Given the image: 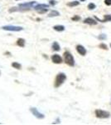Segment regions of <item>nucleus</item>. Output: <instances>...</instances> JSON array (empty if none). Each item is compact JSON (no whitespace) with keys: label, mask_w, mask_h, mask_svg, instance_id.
<instances>
[{"label":"nucleus","mask_w":111,"mask_h":125,"mask_svg":"<svg viewBox=\"0 0 111 125\" xmlns=\"http://www.w3.org/2000/svg\"><path fill=\"white\" fill-rule=\"evenodd\" d=\"M53 29L56 30V31H58V32H62L65 30V27L62 25H56V26H54Z\"/></svg>","instance_id":"f8f14e48"},{"label":"nucleus","mask_w":111,"mask_h":125,"mask_svg":"<svg viewBox=\"0 0 111 125\" xmlns=\"http://www.w3.org/2000/svg\"><path fill=\"white\" fill-rule=\"evenodd\" d=\"M12 66H13V68H17V69H21V64L18 63V62H13Z\"/></svg>","instance_id":"dca6fc26"},{"label":"nucleus","mask_w":111,"mask_h":125,"mask_svg":"<svg viewBox=\"0 0 111 125\" xmlns=\"http://www.w3.org/2000/svg\"><path fill=\"white\" fill-rule=\"evenodd\" d=\"M50 3H51V5H54V4H56V1H54V0H51V1H50Z\"/></svg>","instance_id":"5701e85b"},{"label":"nucleus","mask_w":111,"mask_h":125,"mask_svg":"<svg viewBox=\"0 0 111 125\" xmlns=\"http://www.w3.org/2000/svg\"><path fill=\"white\" fill-rule=\"evenodd\" d=\"M31 112L33 113V114L34 116H36L38 118H44V114H41V113H40L39 111L37 109V108H31Z\"/></svg>","instance_id":"423d86ee"},{"label":"nucleus","mask_w":111,"mask_h":125,"mask_svg":"<svg viewBox=\"0 0 111 125\" xmlns=\"http://www.w3.org/2000/svg\"><path fill=\"white\" fill-rule=\"evenodd\" d=\"M17 44L18 46H20V47H23V46L25 45V40L23 39H19L18 40H17Z\"/></svg>","instance_id":"ddd939ff"},{"label":"nucleus","mask_w":111,"mask_h":125,"mask_svg":"<svg viewBox=\"0 0 111 125\" xmlns=\"http://www.w3.org/2000/svg\"><path fill=\"white\" fill-rule=\"evenodd\" d=\"M3 30H7V31H13V32H18L22 31L23 29V27H19V26H13V25H7L3 26L2 28Z\"/></svg>","instance_id":"20e7f679"},{"label":"nucleus","mask_w":111,"mask_h":125,"mask_svg":"<svg viewBox=\"0 0 111 125\" xmlns=\"http://www.w3.org/2000/svg\"><path fill=\"white\" fill-rule=\"evenodd\" d=\"M80 4V2L78 1H73V2H70V3H68L67 5L70 6V7H75V6H77Z\"/></svg>","instance_id":"4468645a"},{"label":"nucleus","mask_w":111,"mask_h":125,"mask_svg":"<svg viewBox=\"0 0 111 125\" xmlns=\"http://www.w3.org/2000/svg\"><path fill=\"white\" fill-rule=\"evenodd\" d=\"M107 21H111V15H104V19L102 22H107Z\"/></svg>","instance_id":"f3484780"},{"label":"nucleus","mask_w":111,"mask_h":125,"mask_svg":"<svg viewBox=\"0 0 111 125\" xmlns=\"http://www.w3.org/2000/svg\"><path fill=\"white\" fill-rule=\"evenodd\" d=\"M80 18L79 16H76V17H73L72 18V20H80Z\"/></svg>","instance_id":"4be33fe9"},{"label":"nucleus","mask_w":111,"mask_h":125,"mask_svg":"<svg viewBox=\"0 0 111 125\" xmlns=\"http://www.w3.org/2000/svg\"><path fill=\"white\" fill-rule=\"evenodd\" d=\"M110 47H111V43H110Z\"/></svg>","instance_id":"393cba45"},{"label":"nucleus","mask_w":111,"mask_h":125,"mask_svg":"<svg viewBox=\"0 0 111 125\" xmlns=\"http://www.w3.org/2000/svg\"><path fill=\"white\" fill-rule=\"evenodd\" d=\"M100 48H103V49H105V50L108 49V48H107V46L105 45V44H104V43H101V44H100Z\"/></svg>","instance_id":"6ab92c4d"},{"label":"nucleus","mask_w":111,"mask_h":125,"mask_svg":"<svg viewBox=\"0 0 111 125\" xmlns=\"http://www.w3.org/2000/svg\"><path fill=\"white\" fill-rule=\"evenodd\" d=\"M37 4V2L33 1V2H30V3H23V4H20L19 7L22 8L23 9H28L34 8Z\"/></svg>","instance_id":"39448f33"},{"label":"nucleus","mask_w":111,"mask_h":125,"mask_svg":"<svg viewBox=\"0 0 111 125\" xmlns=\"http://www.w3.org/2000/svg\"><path fill=\"white\" fill-rule=\"evenodd\" d=\"M104 3L108 6H110L111 5V0H104Z\"/></svg>","instance_id":"412c9836"},{"label":"nucleus","mask_w":111,"mask_h":125,"mask_svg":"<svg viewBox=\"0 0 111 125\" xmlns=\"http://www.w3.org/2000/svg\"><path fill=\"white\" fill-rule=\"evenodd\" d=\"M51 48H52V49H53L54 51H59V50L60 49V45H59V43H58L57 42H54L53 44H52V46H51Z\"/></svg>","instance_id":"9b49d317"},{"label":"nucleus","mask_w":111,"mask_h":125,"mask_svg":"<svg viewBox=\"0 0 111 125\" xmlns=\"http://www.w3.org/2000/svg\"><path fill=\"white\" fill-rule=\"evenodd\" d=\"M88 9H95V4L94 3H89V5H88Z\"/></svg>","instance_id":"a211bd4d"},{"label":"nucleus","mask_w":111,"mask_h":125,"mask_svg":"<svg viewBox=\"0 0 111 125\" xmlns=\"http://www.w3.org/2000/svg\"><path fill=\"white\" fill-rule=\"evenodd\" d=\"M60 13H58L57 11H55V10H53V11H51V13H49V17H55V16H59Z\"/></svg>","instance_id":"2eb2a0df"},{"label":"nucleus","mask_w":111,"mask_h":125,"mask_svg":"<svg viewBox=\"0 0 111 125\" xmlns=\"http://www.w3.org/2000/svg\"><path fill=\"white\" fill-rule=\"evenodd\" d=\"M99 39H106L105 34H100V35L99 36Z\"/></svg>","instance_id":"aec40b11"},{"label":"nucleus","mask_w":111,"mask_h":125,"mask_svg":"<svg viewBox=\"0 0 111 125\" xmlns=\"http://www.w3.org/2000/svg\"><path fill=\"white\" fill-rule=\"evenodd\" d=\"M64 59L66 64L69 66H74L75 65V59L72 56V54L69 52H65L64 53Z\"/></svg>","instance_id":"f257e3e1"},{"label":"nucleus","mask_w":111,"mask_h":125,"mask_svg":"<svg viewBox=\"0 0 111 125\" xmlns=\"http://www.w3.org/2000/svg\"><path fill=\"white\" fill-rule=\"evenodd\" d=\"M51 60L54 63H61L62 62V58L58 54H54L51 57Z\"/></svg>","instance_id":"0eeeda50"},{"label":"nucleus","mask_w":111,"mask_h":125,"mask_svg":"<svg viewBox=\"0 0 111 125\" xmlns=\"http://www.w3.org/2000/svg\"><path fill=\"white\" fill-rule=\"evenodd\" d=\"M80 1H82V2H83V1H85V0H80Z\"/></svg>","instance_id":"b1692460"},{"label":"nucleus","mask_w":111,"mask_h":125,"mask_svg":"<svg viewBox=\"0 0 111 125\" xmlns=\"http://www.w3.org/2000/svg\"><path fill=\"white\" fill-rule=\"evenodd\" d=\"M84 23L86 24H90V25H95V24H97V22L93 19H91V18H87V19H85L84 20Z\"/></svg>","instance_id":"9d476101"},{"label":"nucleus","mask_w":111,"mask_h":125,"mask_svg":"<svg viewBox=\"0 0 111 125\" xmlns=\"http://www.w3.org/2000/svg\"><path fill=\"white\" fill-rule=\"evenodd\" d=\"M49 8V5L45 4V3H37V5L34 7V9L37 10H42V9H46Z\"/></svg>","instance_id":"1a4fd4ad"},{"label":"nucleus","mask_w":111,"mask_h":125,"mask_svg":"<svg viewBox=\"0 0 111 125\" xmlns=\"http://www.w3.org/2000/svg\"><path fill=\"white\" fill-rule=\"evenodd\" d=\"M66 78V76L65 73H59L57 76L56 77V79H55V87L56 88H58V87H60L62 83H63L64 82H65Z\"/></svg>","instance_id":"f03ea898"},{"label":"nucleus","mask_w":111,"mask_h":125,"mask_svg":"<svg viewBox=\"0 0 111 125\" xmlns=\"http://www.w3.org/2000/svg\"><path fill=\"white\" fill-rule=\"evenodd\" d=\"M76 50H77V52L80 54V55H83V56L85 55L86 49L82 45H77V46H76Z\"/></svg>","instance_id":"6e6552de"},{"label":"nucleus","mask_w":111,"mask_h":125,"mask_svg":"<svg viewBox=\"0 0 111 125\" xmlns=\"http://www.w3.org/2000/svg\"><path fill=\"white\" fill-rule=\"evenodd\" d=\"M95 115L97 118H107L110 116V114L109 112H107V111L97 109V110H95Z\"/></svg>","instance_id":"7ed1b4c3"}]
</instances>
